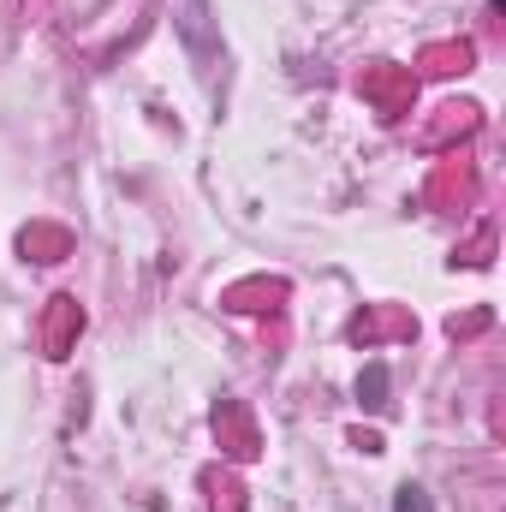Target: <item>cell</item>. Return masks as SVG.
I'll use <instances>...</instances> for the list:
<instances>
[{
    "label": "cell",
    "mask_w": 506,
    "mask_h": 512,
    "mask_svg": "<svg viewBox=\"0 0 506 512\" xmlns=\"http://www.w3.org/2000/svg\"><path fill=\"white\" fill-rule=\"evenodd\" d=\"M358 399H364V405H387V370H381V364H370V370L358 376Z\"/></svg>",
    "instance_id": "obj_1"
},
{
    "label": "cell",
    "mask_w": 506,
    "mask_h": 512,
    "mask_svg": "<svg viewBox=\"0 0 506 512\" xmlns=\"http://www.w3.org/2000/svg\"><path fill=\"white\" fill-rule=\"evenodd\" d=\"M393 512H435V501H429V489L399 483V489H393Z\"/></svg>",
    "instance_id": "obj_2"
},
{
    "label": "cell",
    "mask_w": 506,
    "mask_h": 512,
    "mask_svg": "<svg viewBox=\"0 0 506 512\" xmlns=\"http://www.w3.org/2000/svg\"><path fill=\"white\" fill-rule=\"evenodd\" d=\"M489 6H501V0H489Z\"/></svg>",
    "instance_id": "obj_3"
}]
</instances>
